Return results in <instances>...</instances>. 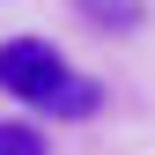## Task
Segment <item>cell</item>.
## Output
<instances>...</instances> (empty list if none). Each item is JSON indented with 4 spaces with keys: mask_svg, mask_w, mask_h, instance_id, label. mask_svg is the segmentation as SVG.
Here are the masks:
<instances>
[{
    "mask_svg": "<svg viewBox=\"0 0 155 155\" xmlns=\"http://www.w3.org/2000/svg\"><path fill=\"white\" fill-rule=\"evenodd\" d=\"M67 74L74 67L59 59V45H45V37H8V45H0V89H8L15 104H45Z\"/></svg>",
    "mask_w": 155,
    "mask_h": 155,
    "instance_id": "cell-1",
    "label": "cell"
},
{
    "mask_svg": "<svg viewBox=\"0 0 155 155\" xmlns=\"http://www.w3.org/2000/svg\"><path fill=\"white\" fill-rule=\"evenodd\" d=\"M96 104H104V89H96L89 74H67V81L52 89L37 111H45V118H67V126H74V118H96Z\"/></svg>",
    "mask_w": 155,
    "mask_h": 155,
    "instance_id": "cell-2",
    "label": "cell"
},
{
    "mask_svg": "<svg viewBox=\"0 0 155 155\" xmlns=\"http://www.w3.org/2000/svg\"><path fill=\"white\" fill-rule=\"evenodd\" d=\"M0 155H45V133L30 118H0Z\"/></svg>",
    "mask_w": 155,
    "mask_h": 155,
    "instance_id": "cell-3",
    "label": "cell"
}]
</instances>
